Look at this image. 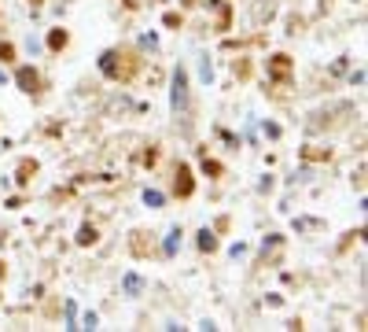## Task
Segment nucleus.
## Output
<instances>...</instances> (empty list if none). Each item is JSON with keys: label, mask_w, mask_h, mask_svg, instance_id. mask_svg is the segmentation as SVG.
I'll return each mask as SVG.
<instances>
[{"label": "nucleus", "mask_w": 368, "mask_h": 332, "mask_svg": "<svg viewBox=\"0 0 368 332\" xmlns=\"http://www.w3.org/2000/svg\"><path fill=\"white\" fill-rule=\"evenodd\" d=\"M350 85H365V70H354L350 74Z\"/></svg>", "instance_id": "obj_12"}, {"label": "nucleus", "mask_w": 368, "mask_h": 332, "mask_svg": "<svg viewBox=\"0 0 368 332\" xmlns=\"http://www.w3.org/2000/svg\"><path fill=\"white\" fill-rule=\"evenodd\" d=\"M48 41H52V45H56V48H59V45H63V41H67V34H63V30H56V34H52Z\"/></svg>", "instance_id": "obj_11"}, {"label": "nucleus", "mask_w": 368, "mask_h": 332, "mask_svg": "<svg viewBox=\"0 0 368 332\" xmlns=\"http://www.w3.org/2000/svg\"><path fill=\"white\" fill-rule=\"evenodd\" d=\"M199 248H203V251H214V248H218V240H214L210 229H199Z\"/></svg>", "instance_id": "obj_5"}, {"label": "nucleus", "mask_w": 368, "mask_h": 332, "mask_svg": "<svg viewBox=\"0 0 368 332\" xmlns=\"http://www.w3.org/2000/svg\"><path fill=\"white\" fill-rule=\"evenodd\" d=\"M92 240H96V229L92 226H81L78 229V244H92Z\"/></svg>", "instance_id": "obj_10"}, {"label": "nucleus", "mask_w": 368, "mask_h": 332, "mask_svg": "<svg viewBox=\"0 0 368 332\" xmlns=\"http://www.w3.org/2000/svg\"><path fill=\"white\" fill-rule=\"evenodd\" d=\"M100 70L107 74V78H114V52H103L100 56Z\"/></svg>", "instance_id": "obj_6"}, {"label": "nucleus", "mask_w": 368, "mask_h": 332, "mask_svg": "<svg viewBox=\"0 0 368 332\" xmlns=\"http://www.w3.org/2000/svg\"><path fill=\"white\" fill-rule=\"evenodd\" d=\"M4 81H8V74H4V70H0V85H4Z\"/></svg>", "instance_id": "obj_13"}, {"label": "nucleus", "mask_w": 368, "mask_h": 332, "mask_svg": "<svg viewBox=\"0 0 368 332\" xmlns=\"http://www.w3.org/2000/svg\"><path fill=\"white\" fill-rule=\"evenodd\" d=\"M78 329H89V332H92V329H100V318H96L92 310H85V318H81V325H78Z\"/></svg>", "instance_id": "obj_9"}, {"label": "nucleus", "mask_w": 368, "mask_h": 332, "mask_svg": "<svg viewBox=\"0 0 368 332\" xmlns=\"http://www.w3.org/2000/svg\"><path fill=\"white\" fill-rule=\"evenodd\" d=\"M162 251H166V255H177V251H181V229H170V233H166Z\"/></svg>", "instance_id": "obj_2"}, {"label": "nucleus", "mask_w": 368, "mask_h": 332, "mask_svg": "<svg viewBox=\"0 0 368 332\" xmlns=\"http://www.w3.org/2000/svg\"><path fill=\"white\" fill-rule=\"evenodd\" d=\"M19 85H23V89L30 92V89H34V85H37V74L34 70H30V67H23V70H19V78H15Z\"/></svg>", "instance_id": "obj_3"}, {"label": "nucleus", "mask_w": 368, "mask_h": 332, "mask_svg": "<svg viewBox=\"0 0 368 332\" xmlns=\"http://www.w3.org/2000/svg\"><path fill=\"white\" fill-rule=\"evenodd\" d=\"M122 288H125V295H136L140 288H144V281H140L136 273H125V281H122Z\"/></svg>", "instance_id": "obj_4"}, {"label": "nucleus", "mask_w": 368, "mask_h": 332, "mask_svg": "<svg viewBox=\"0 0 368 332\" xmlns=\"http://www.w3.org/2000/svg\"><path fill=\"white\" fill-rule=\"evenodd\" d=\"M199 78H203V81H207V85L214 81V67H210V59H207V56H203V59H199Z\"/></svg>", "instance_id": "obj_8"}, {"label": "nucleus", "mask_w": 368, "mask_h": 332, "mask_svg": "<svg viewBox=\"0 0 368 332\" xmlns=\"http://www.w3.org/2000/svg\"><path fill=\"white\" fill-rule=\"evenodd\" d=\"M144 203H147V207H162V203H166V196H162V192H155V188H147V192H144Z\"/></svg>", "instance_id": "obj_7"}, {"label": "nucleus", "mask_w": 368, "mask_h": 332, "mask_svg": "<svg viewBox=\"0 0 368 332\" xmlns=\"http://www.w3.org/2000/svg\"><path fill=\"white\" fill-rule=\"evenodd\" d=\"M170 107L173 115H188V74H184V67H177L170 78Z\"/></svg>", "instance_id": "obj_1"}]
</instances>
